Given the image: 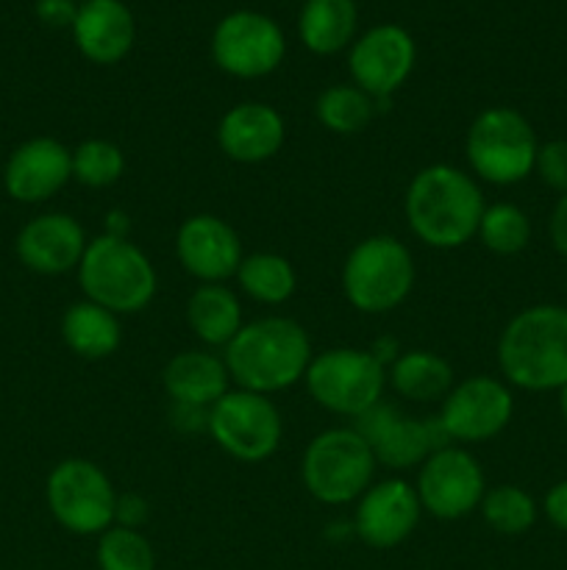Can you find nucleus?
Here are the masks:
<instances>
[{"label": "nucleus", "mask_w": 567, "mask_h": 570, "mask_svg": "<svg viewBox=\"0 0 567 570\" xmlns=\"http://www.w3.org/2000/svg\"><path fill=\"white\" fill-rule=\"evenodd\" d=\"M415 256L400 239L372 234L356 243L342 265V293L361 315H387L411 295Z\"/></svg>", "instance_id": "nucleus-5"}, {"label": "nucleus", "mask_w": 567, "mask_h": 570, "mask_svg": "<svg viewBox=\"0 0 567 570\" xmlns=\"http://www.w3.org/2000/svg\"><path fill=\"white\" fill-rule=\"evenodd\" d=\"M481 515L493 532L515 538V534L528 532L537 523V501L528 490L517 488V484H498L489 488L481 499Z\"/></svg>", "instance_id": "nucleus-29"}, {"label": "nucleus", "mask_w": 567, "mask_h": 570, "mask_svg": "<svg viewBox=\"0 0 567 570\" xmlns=\"http://www.w3.org/2000/svg\"><path fill=\"white\" fill-rule=\"evenodd\" d=\"M72 181V150L53 137H31L11 150L3 187L17 204H44Z\"/></svg>", "instance_id": "nucleus-18"}, {"label": "nucleus", "mask_w": 567, "mask_h": 570, "mask_svg": "<svg viewBox=\"0 0 567 570\" xmlns=\"http://www.w3.org/2000/svg\"><path fill=\"white\" fill-rule=\"evenodd\" d=\"M161 387L172 404L211 410L231 390V376L222 356L206 348H189L172 356L161 371Z\"/></svg>", "instance_id": "nucleus-22"}, {"label": "nucleus", "mask_w": 567, "mask_h": 570, "mask_svg": "<svg viewBox=\"0 0 567 570\" xmlns=\"http://www.w3.org/2000/svg\"><path fill=\"white\" fill-rule=\"evenodd\" d=\"M498 367L509 387L559 393L567 384V306L537 304L517 312L498 337Z\"/></svg>", "instance_id": "nucleus-3"}, {"label": "nucleus", "mask_w": 567, "mask_h": 570, "mask_svg": "<svg viewBox=\"0 0 567 570\" xmlns=\"http://www.w3.org/2000/svg\"><path fill=\"white\" fill-rule=\"evenodd\" d=\"M376 456L361 434L350 426L326 429L306 445L300 482L306 493L328 507L359 501L376 476Z\"/></svg>", "instance_id": "nucleus-7"}, {"label": "nucleus", "mask_w": 567, "mask_h": 570, "mask_svg": "<svg viewBox=\"0 0 567 570\" xmlns=\"http://www.w3.org/2000/svg\"><path fill=\"white\" fill-rule=\"evenodd\" d=\"M565 293H567V276H565Z\"/></svg>", "instance_id": "nucleus-41"}, {"label": "nucleus", "mask_w": 567, "mask_h": 570, "mask_svg": "<svg viewBox=\"0 0 567 570\" xmlns=\"http://www.w3.org/2000/svg\"><path fill=\"white\" fill-rule=\"evenodd\" d=\"M543 512L559 532H567V479L556 482L554 488L545 493Z\"/></svg>", "instance_id": "nucleus-36"}, {"label": "nucleus", "mask_w": 567, "mask_h": 570, "mask_svg": "<svg viewBox=\"0 0 567 570\" xmlns=\"http://www.w3.org/2000/svg\"><path fill=\"white\" fill-rule=\"evenodd\" d=\"M548 237H550V245H554L556 254L565 256L567 259V193L559 195L554 212H550Z\"/></svg>", "instance_id": "nucleus-38"}, {"label": "nucleus", "mask_w": 567, "mask_h": 570, "mask_svg": "<svg viewBox=\"0 0 567 570\" xmlns=\"http://www.w3.org/2000/svg\"><path fill=\"white\" fill-rule=\"evenodd\" d=\"M150 515V507L142 495L128 493V495H117V507H115V523L117 527L126 529H139Z\"/></svg>", "instance_id": "nucleus-35"}, {"label": "nucleus", "mask_w": 567, "mask_h": 570, "mask_svg": "<svg viewBox=\"0 0 567 570\" xmlns=\"http://www.w3.org/2000/svg\"><path fill=\"white\" fill-rule=\"evenodd\" d=\"M534 173L545 187L556 189L559 195L567 193V139H550L543 142L534 161Z\"/></svg>", "instance_id": "nucleus-33"}, {"label": "nucleus", "mask_w": 567, "mask_h": 570, "mask_svg": "<svg viewBox=\"0 0 567 570\" xmlns=\"http://www.w3.org/2000/svg\"><path fill=\"white\" fill-rule=\"evenodd\" d=\"M304 382L317 406L356 421L384 401L387 367L372 351L328 348L311 356Z\"/></svg>", "instance_id": "nucleus-8"}, {"label": "nucleus", "mask_w": 567, "mask_h": 570, "mask_svg": "<svg viewBox=\"0 0 567 570\" xmlns=\"http://www.w3.org/2000/svg\"><path fill=\"white\" fill-rule=\"evenodd\" d=\"M354 429L370 445L378 465L389 471L420 468L434 451L450 443L439 426V417H415L387 401H378L365 415L356 417Z\"/></svg>", "instance_id": "nucleus-12"}, {"label": "nucleus", "mask_w": 567, "mask_h": 570, "mask_svg": "<svg viewBox=\"0 0 567 570\" xmlns=\"http://www.w3.org/2000/svg\"><path fill=\"white\" fill-rule=\"evenodd\" d=\"M217 445L237 462H265L278 451L284 421L270 395L231 387L209 410V429Z\"/></svg>", "instance_id": "nucleus-10"}, {"label": "nucleus", "mask_w": 567, "mask_h": 570, "mask_svg": "<svg viewBox=\"0 0 567 570\" xmlns=\"http://www.w3.org/2000/svg\"><path fill=\"white\" fill-rule=\"evenodd\" d=\"M476 237L495 256H517L531 243V220L515 204H493L484 209Z\"/></svg>", "instance_id": "nucleus-30"}, {"label": "nucleus", "mask_w": 567, "mask_h": 570, "mask_svg": "<svg viewBox=\"0 0 567 570\" xmlns=\"http://www.w3.org/2000/svg\"><path fill=\"white\" fill-rule=\"evenodd\" d=\"M537 134L511 106H489L478 111L465 137L467 165H470L476 181L493 184V187H511L526 181L534 173L537 161Z\"/></svg>", "instance_id": "nucleus-6"}, {"label": "nucleus", "mask_w": 567, "mask_h": 570, "mask_svg": "<svg viewBox=\"0 0 567 570\" xmlns=\"http://www.w3.org/2000/svg\"><path fill=\"white\" fill-rule=\"evenodd\" d=\"M176 256L200 284H226L242 265V239L222 217L200 212L187 217L176 234Z\"/></svg>", "instance_id": "nucleus-16"}, {"label": "nucleus", "mask_w": 567, "mask_h": 570, "mask_svg": "<svg viewBox=\"0 0 567 570\" xmlns=\"http://www.w3.org/2000/svg\"><path fill=\"white\" fill-rule=\"evenodd\" d=\"M44 501L53 521L70 534H103L115 527L117 490L100 465L83 456L61 460L44 482Z\"/></svg>", "instance_id": "nucleus-9"}, {"label": "nucleus", "mask_w": 567, "mask_h": 570, "mask_svg": "<svg viewBox=\"0 0 567 570\" xmlns=\"http://www.w3.org/2000/svg\"><path fill=\"white\" fill-rule=\"evenodd\" d=\"M103 220H106L103 234H109V237H128V232H131V220H128L126 212L111 209Z\"/></svg>", "instance_id": "nucleus-39"}, {"label": "nucleus", "mask_w": 567, "mask_h": 570, "mask_svg": "<svg viewBox=\"0 0 567 570\" xmlns=\"http://www.w3.org/2000/svg\"><path fill=\"white\" fill-rule=\"evenodd\" d=\"M359 28L356 0H304L298 14V37L315 56L342 53L354 45Z\"/></svg>", "instance_id": "nucleus-23"}, {"label": "nucleus", "mask_w": 567, "mask_h": 570, "mask_svg": "<svg viewBox=\"0 0 567 570\" xmlns=\"http://www.w3.org/2000/svg\"><path fill=\"white\" fill-rule=\"evenodd\" d=\"M78 3H83V0H78Z\"/></svg>", "instance_id": "nucleus-42"}, {"label": "nucleus", "mask_w": 567, "mask_h": 570, "mask_svg": "<svg viewBox=\"0 0 567 570\" xmlns=\"http://www.w3.org/2000/svg\"><path fill=\"white\" fill-rule=\"evenodd\" d=\"M287 56V39L272 17L237 9L211 31V59L226 76L253 81L276 72Z\"/></svg>", "instance_id": "nucleus-11"}, {"label": "nucleus", "mask_w": 567, "mask_h": 570, "mask_svg": "<svg viewBox=\"0 0 567 570\" xmlns=\"http://www.w3.org/2000/svg\"><path fill=\"white\" fill-rule=\"evenodd\" d=\"M126 173V154L111 139H83L72 148V181L89 189H106Z\"/></svg>", "instance_id": "nucleus-31"}, {"label": "nucleus", "mask_w": 567, "mask_h": 570, "mask_svg": "<svg viewBox=\"0 0 567 570\" xmlns=\"http://www.w3.org/2000/svg\"><path fill=\"white\" fill-rule=\"evenodd\" d=\"M484 209L487 204L476 176L445 161L415 173L404 195L406 226L422 245L437 250L470 243Z\"/></svg>", "instance_id": "nucleus-1"}, {"label": "nucleus", "mask_w": 567, "mask_h": 570, "mask_svg": "<svg viewBox=\"0 0 567 570\" xmlns=\"http://www.w3.org/2000/svg\"><path fill=\"white\" fill-rule=\"evenodd\" d=\"M76 273L83 298L115 315H137L159 289L153 262L128 237L100 234L89 239Z\"/></svg>", "instance_id": "nucleus-4"}, {"label": "nucleus", "mask_w": 567, "mask_h": 570, "mask_svg": "<svg viewBox=\"0 0 567 570\" xmlns=\"http://www.w3.org/2000/svg\"><path fill=\"white\" fill-rule=\"evenodd\" d=\"M78 0H37V17L48 28H72L78 14Z\"/></svg>", "instance_id": "nucleus-34"}, {"label": "nucleus", "mask_w": 567, "mask_h": 570, "mask_svg": "<svg viewBox=\"0 0 567 570\" xmlns=\"http://www.w3.org/2000/svg\"><path fill=\"white\" fill-rule=\"evenodd\" d=\"M170 423L181 432H206L209 429V410L203 406H187V404H172Z\"/></svg>", "instance_id": "nucleus-37"}, {"label": "nucleus", "mask_w": 567, "mask_h": 570, "mask_svg": "<svg viewBox=\"0 0 567 570\" xmlns=\"http://www.w3.org/2000/svg\"><path fill=\"white\" fill-rule=\"evenodd\" d=\"M233 278L250 301L265 306L287 304L298 289V273H295L292 262L272 250L245 256Z\"/></svg>", "instance_id": "nucleus-27"}, {"label": "nucleus", "mask_w": 567, "mask_h": 570, "mask_svg": "<svg viewBox=\"0 0 567 570\" xmlns=\"http://www.w3.org/2000/svg\"><path fill=\"white\" fill-rule=\"evenodd\" d=\"M454 384V367L448 360L426 348L400 351L398 360L387 367V387L415 404H442Z\"/></svg>", "instance_id": "nucleus-25"}, {"label": "nucleus", "mask_w": 567, "mask_h": 570, "mask_svg": "<svg viewBox=\"0 0 567 570\" xmlns=\"http://www.w3.org/2000/svg\"><path fill=\"white\" fill-rule=\"evenodd\" d=\"M311 356L315 351L306 328L284 315L245 323L222 348L231 384L261 395H276L304 382Z\"/></svg>", "instance_id": "nucleus-2"}, {"label": "nucleus", "mask_w": 567, "mask_h": 570, "mask_svg": "<svg viewBox=\"0 0 567 570\" xmlns=\"http://www.w3.org/2000/svg\"><path fill=\"white\" fill-rule=\"evenodd\" d=\"M415 490L422 512L439 521H459L481 507L487 479L470 451L448 443L422 462Z\"/></svg>", "instance_id": "nucleus-13"}, {"label": "nucleus", "mask_w": 567, "mask_h": 570, "mask_svg": "<svg viewBox=\"0 0 567 570\" xmlns=\"http://www.w3.org/2000/svg\"><path fill=\"white\" fill-rule=\"evenodd\" d=\"M89 239L81 223L64 212H44L28 220L14 239L17 259L39 276L78 271Z\"/></svg>", "instance_id": "nucleus-19"}, {"label": "nucleus", "mask_w": 567, "mask_h": 570, "mask_svg": "<svg viewBox=\"0 0 567 570\" xmlns=\"http://www.w3.org/2000/svg\"><path fill=\"white\" fill-rule=\"evenodd\" d=\"M376 98H370L356 83H334L317 95L315 117L326 131L350 137L370 126V120L376 117Z\"/></svg>", "instance_id": "nucleus-28"}, {"label": "nucleus", "mask_w": 567, "mask_h": 570, "mask_svg": "<svg viewBox=\"0 0 567 570\" xmlns=\"http://www.w3.org/2000/svg\"><path fill=\"white\" fill-rule=\"evenodd\" d=\"M515 395L504 379L467 376L450 387L439 406V426L450 443H484L509 426Z\"/></svg>", "instance_id": "nucleus-14"}, {"label": "nucleus", "mask_w": 567, "mask_h": 570, "mask_svg": "<svg viewBox=\"0 0 567 570\" xmlns=\"http://www.w3.org/2000/svg\"><path fill=\"white\" fill-rule=\"evenodd\" d=\"M559 412H561V417H565V423H567V384L559 390Z\"/></svg>", "instance_id": "nucleus-40"}, {"label": "nucleus", "mask_w": 567, "mask_h": 570, "mask_svg": "<svg viewBox=\"0 0 567 570\" xmlns=\"http://www.w3.org/2000/svg\"><path fill=\"white\" fill-rule=\"evenodd\" d=\"M417 61V45L404 26L381 22L367 28L348 48V70L359 89L384 104L409 81Z\"/></svg>", "instance_id": "nucleus-15"}, {"label": "nucleus", "mask_w": 567, "mask_h": 570, "mask_svg": "<svg viewBox=\"0 0 567 570\" xmlns=\"http://www.w3.org/2000/svg\"><path fill=\"white\" fill-rule=\"evenodd\" d=\"M422 515L415 484L404 479L372 482L356 501L354 532L370 549H395L411 538Z\"/></svg>", "instance_id": "nucleus-17"}, {"label": "nucleus", "mask_w": 567, "mask_h": 570, "mask_svg": "<svg viewBox=\"0 0 567 570\" xmlns=\"http://www.w3.org/2000/svg\"><path fill=\"white\" fill-rule=\"evenodd\" d=\"M187 323L206 348H226L245 326L239 295L226 284H200L187 301Z\"/></svg>", "instance_id": "nucleus-24"}, {"label": "nucleus", "mask_w": 567, "mask_h": 570, "mask_svg": "<svg viewBox=\"0 0 567 570\" xmlns=\"http://www.w3.org/2000/svg\"><path fill=\"white\" fill-rule=\"evenodd\" d=\"M94 560L100 570H156L150 540L139 529H126L117 523L98 538Z\"/></svg>", "instance_id": "nucleus-32"}, {"label": "nucleus", "mask_w": 567, "mask_h": 570, "mask_svg": "<svg viewBox=\"0 0 567 570\" xmlns=\"http://www.w3.org/2000/svg\"><path fill=\"white\" fill-rule=\"evenodd\" d=\"M70 31L83 59L109 67L131 53L137 20L122 0H83Z\"/></svg>", "instance_id": "nucleus-21"}, {"label": "nucleus", "mask_w": 567, "mask_h": 570, "mask_svg": "<svg viewBox=\"0 0 567 570\" xmlns=\"http://www.w3.org/2000/svg\"><path fill=\"white\" fill-rule=\"evenodd\" d=\"M61 340L81 360H106L122 343L120 315L87 298L76 301L61 315Z\"/></svg>", "instance_id": "nucleus-26"}, {"label": "nucleus", "mask_w": 567, "mask_h": 570, "mask_svg": "<svg viewBox=\"0 0 567 570\" xmlns=\"http://www.w3.org/2000/svg\"><path fill=\"white\" fill-rule=\"evenodd\" d=\"M287 122L281 111L261 100L231 106L217 122V145L239 165H261L284 148Z\"/></svg>", "instance_id": "nucleus-20"}]
</instances>
